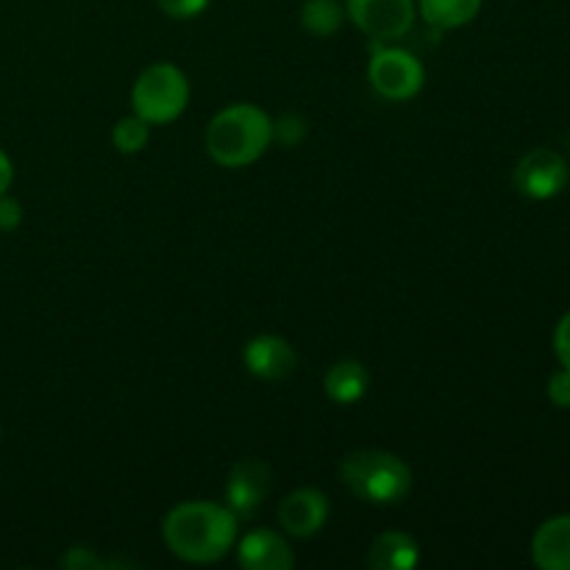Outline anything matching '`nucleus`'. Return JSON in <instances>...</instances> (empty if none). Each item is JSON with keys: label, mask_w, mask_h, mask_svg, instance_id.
Instances as JSON below:
<instances>
[{"label": "nucleus", "mask_w": 570, "mask_h": 570, "mask_svg": "<svg viewBox=\"0 0 570 570\" xmlns=\"http://www.w3.org/2000/svg\"><path fill=\"white\" fill-rule=\"evenodd\" d=\"M11 181H14V167H11V159L9 156L0 150V195L9 193Z\"/></svg>", "instance_id": "obj_24"}, {"label": "nucleus", "mask_w": 570, "mask_h": 570, "mask_svg": "<svg viewBox=\"0 0 570 570\" xmlns=\"http://www.w3.org/2000/svg\"><path fill=\"white\" fill-rule=\"evenodd\" d=\"M554 354L560 360V365L570 371V312L562 315V321L554 328Z\"/></svg>", "instance_id": "obj_22"}, {"label": "nucleus", "mask_w": 570, "mask_h": 570, "mask_svg": "<svg viewBox=\"0 0 570 570\" xmlns=\"http://www.w3.org/2000/svg\"><path fill=\"white\" fill-rule=\"evenodd\" d=\"M306 134V122L298 115H284L273 122V139H282L284 145H298Z\"/></svg>", "instance_id": "obj_19"}, {"label": "nucleus", "mask_w": 570, "mask_h": 570, "mask_svg": "<svg viewBox=\"0 0 570 570\" xmlns=\"http://www.w3.org/2000/svg\"><path fill=\"white\" fill-rule=\"evenodd\" d=\"M328 521V499L317 488H298L278 504V523L289 538H315Z\"/></svg>", "instance_id": "obj_9"}, {"label": "nucleus", "mask_w": 570, "mask_h": 570, "mask_svg": "<svg viewBox=\"0 0 570 570\" xmlns=\"http://www.w3.org/2000/svg\"><path fill=\"white\" fill-rule=\"evenodd\" d=\"M243 362L250 376L262 379V382H282V379L293 376L298 367L295 348L276 334H262V337L250 340L243 351Z\"/></svg>", "instance_id": "obj_10"}, {"label": "nucleus", "mask_w": 570, "mask_h": 570, "mask_svg": "<svg viewBox=\"0 0 570 570\" xmlns=\"http://www.w3.org/2000/svg\"><path fill=\"white\" fill-rule=\"evenodd\" d=\"M61 566L70 570H95V568H104L106 562L100 560L92 549L76 546V549H70L65 557H61Z\"/></svg>", "instance_id": "obj_20"}, {"label": "nucleus", "mask_w": 570, "mask_h": 570, "mask_svg": "<svg viewBox=\"0 0 570 570\" xmlns=\"http://www.w3.org/2000/svg\"><path fill=\"white\" fill-rule=\"evenodd\" d=\"M273 488L271 465L262 460H239L226 482V507L237 518H254L262 510Z\"/></svg>", "instance_id": "obj_8"}, {"label": "nucleus", "mask_w": 570, "mask_h": 570, "mask_svg": "<svg viewBox=\"0 0 570 570\" xmlns=\"http://www.w3.org/2000/svg\"><path fill=\"white\" fill-rule=\"evenodd\" d=\"M367 568L373 570H412L421 562V549L404 532H384L367 549Z\"/></svg>", "instance_id": "obj_13"}, {"label": "nucleus", "mask_w": 570, "mask_h": 570, "mask_svg": "<svg viewBox=\"0 0 570 570\" xmlns=\"http://www.w3.org/2000/svg\"><path fill=\"white\" fill-rule=\"evenodd\" d=\"M301 28L312 37H334L345 22V3L340 0H304L301 6Z\"/></svg>", "instance_id": "obj_16"}, {"label": "nucleus", "mask_w": 570, "mask_h": 570, "mask_svg": "<svg viewBox=\"0 0 570 570\" xmlns=\"http://www.w3.org/2000/svg\"><path fill=\"white\" fill-rule=\"evenodd\" d=\"M367 81L382 98L387 100H412L426 83V70L421 59L410 50L376 45L367 65Z\"/></svg>", "instance_id": "obj_6"}, {"label": "nucleus", "mask_w": 570, "mask_h": 570, "mask_svg": "<svg viewBox=\"0 0 570 570\" xmlns=\"http://www.w3.org/2000/svg\"><path fill=\"white\" fill-rule=\"evenodd\" d=\"M345 17L371 42L390 45L412 31L417 17L415 0H345Z\"/></svg>", "instance_id": "obj_5"}, {"label": "nucleus", "mask_w": 570, "mask_h": 570, "mask_svg": "<svg viewBox=\"0 0 570 570\" xmlns=\"http://www.w3.org/2000/svg\"><path fill=\"white\" fill-rule=\"evenodd\" d=\"M549 399L554 406H562V410H568L570 406V371L568 367H562V371H557L554 376L549 379Z\"/></svg>", "instance_id": "obj_21"}, {"label": "nucleus", "mask_w": 570, "mask_h": 570, "mask_svg": "<svg viewBox=\"0 0 570 570\" xmlns=\"http://www.w3.org/2000/svg\"><path fill=\"white\" fill-rule=\"evenodd\" d=\"M22 223V206L11 195H0V232H11Z\"/></svg>", "instance_id": "obj_23"}, {"label": "nucleus", "mask_w": 570, "mask_h": 570, "mask_svg": "<svg viewBox=\"0 0 570 570\" xmlns=\"http://www.w3.org/2000/svg\"><path fill=\"white\" fill-rule=\"evenodd\" d=\"M484 0H417L423 22L438 31H451L473 22L482 11Z\"/></svg>", "instance_id": "obj_15"}, {"label": "nucleus", "mask_w": 570, "mask_h": 570, "mask_svg": "<svg viewBox=\"0 0 570 570\" xmlns=\"http://www.w3.org/2000/svg\"><path fill=\"white\" fill-rule=\"evenodd\" d=\"M111 142H115V148L120 150V154H139V150L148 148L150 142V122H145L142 117L137 115L122 117V120H117L115 131H111Z\"/></svg>", "instance_id": "obj_17"}, {"label": "nucleus", "mask_w": 570, "mask_h": 570, "mask_svg": "<svg viewBox=\"0 0 570 570\" xmlns=\"http://www.w3.org/2000/svg\"><path fill=\"white\" fill-rule=\"evenodd\" d=\"M273 142V120L254 104H234L217 111L206 126V154L220 167L254 165Z\"/></svg>", "instance_id": "obj_2"}, {"label": "nucleus", "mask_w": 570, "mask_h": 570, "mask_svg": "<svg viewBox=\"0 0 570 570\" xmlns=\"http://www.w3.org/2000/svg\"><path fill=\"white\" fill-rule=\"evenodd\" d=\"M532 562L540 570H570V515H554L532 538Z\"/></svg>", "instance_id": "obj_12"}, {"label": "nucleus", "mask_w": 570, "mask_h": 570, "mask_svg": "<svg viewBox=\"0 0 570 570\" xmlns=\"http://www.w3.org/2000/svg\"><path fill=\"white\" fill-rule=\"evenodd\" d=\"M568 161L557 150L538 148L515 167V187L529 200H551L566 189Z\"/></svg>", "instance_id": "obj_7"}, {"label": "nucleus", "mask_w": 570, "mask_h": 570, "mask_svg": "<svg viewBox=\"0 0 570 570\" xmlns=\"http://www.w3.org/2000/svg\"><path fill=\"white\" fill-rule=\"evenodd\" d=\"M367 387H371V373L360 360L337 362L323 376V390L334 404H356L365 399Z\"/></svg>", "instance_id": "obj_14"}, {"label": "nucleus", "mask_w": 570, "mask_h": 570, "mask_svg": "<svg viewBox=\"0 0 570 570\" xmlns=\"http://www.w3.org/2000/svg\"><path fill=\"white\" fill-rule=\"evenodd\" d=\"M156 6L173 20H193L200 11H206L209 0H156Z\"/></svg>", "instance_id": "obj_18"}, {"label": "nucleus", "mask_w": 570, "mask_h": 570, "mask_svg": "<svg viewBox=\"0 0 570 570\" xmlns=\"http://www.w3.org/2000/svg\"><path fill=\"white\" fill-rule=\"evenodd\" d=\"M237 521L228 507L215 501H184L165 515L161 538L178 560L209 566L237 546Z\"/></svg>", "instance_id": "obj_1"}, {"label": "nucleus", "mask_w": 570, "mask_h": 570, "mask_svg": "<svg viewBox=\"0 0 570 570\" xmlns=\"http://www.w3.org/2000/svg\"><path fill=\"white\" fill-rule=\"evenodd\" d=\"M237 562L245 570H293L295 554L273 529H254L237 546Z\"/></svg>", "instance_id": "obj_11"}, {"label": "nucleus", "mask_w": 570, "mask_h": 570, "mask_svg": "<svg viewBox=\"0 0 570 570\" xmlns=\"http://www.w3.org/2000/svg\"><path fill=\"white\" fill-rule=\"evenodd\" d=\"M340 482L360 501L376 507H393L412 490V471L401 456L390 451L362 449L340 462Z\"/></svg>", "instance_id": "obj_3"}, {"label": "nucleus", "mask_w": 570, "mask_h": 570, "mask_svg": "<svg viewBox=\"0 0 570 570\" xmlns=\"http://www.w3.org/2000/svg\"><path fill=\"white\" fill-rule=\"evenodd\" d=\"M189 104V81L176 65H150L139 72L131 89L134 115L150 126H165L178 120Z\"/></svg>", "instance_id": "obj_4"}]
</instances>
